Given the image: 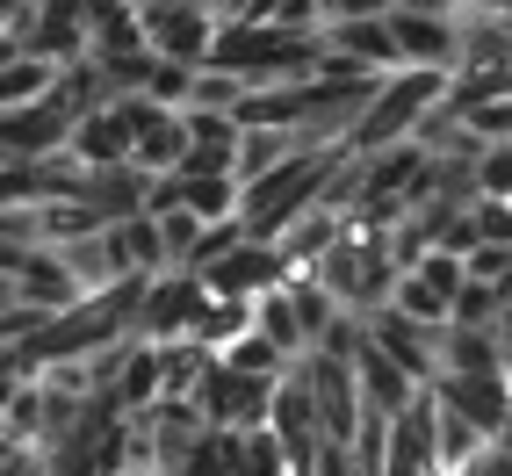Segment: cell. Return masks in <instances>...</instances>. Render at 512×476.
<instances>
[{
	"instance_id": "52a82bcc",
	"label": "cell",
	"mask_w": 512,
	"mask_h": 476,
	"mask_svg": "<svg viewBox=\"0 0 512 476\" xmlns=\"http://www.w3.org/2000/svg\"><path fill=\"white\" fill-rule=\"evenodd\" d=\"M433 404L462 412L484 440H505V376H433Z\"/></svg>"
},
{
	"instance_id": "8fae6325",
	"label": "cell",
	"mask_w": 512,
	"mask_h": 476,
	"mask_svg": "<svg viewBox=\"0 0 512 476\" xmlns=\"http://www.w3.org/2000/svg\"><path fill=\"white\" fill-rule=\"evenodd\" d=\"M51 80H58V65L51 58H8V65H0V116H8V109H29V101H37V94H51Z\"/></svg>"
},
{
	"instance_id": "3957f363",
	"label": "cell",
	"mask_w": 512,
	"mask_h": 476,
	"mask_svg": "<svg viewBox=\"0 0 512 476\" xmlns=\"http://www.w3.org/2000/svg\"><path fill=\"white\" fill-rule=\"evenodd\" d=\"M210 29L217 15L210 8H174V0H138V37L152 58H174V65H202L210 51Z\"/></svg>"
},
{
	"instance_id": "5bb4252c",
	"label": "cell",
	"mask_w": 512,
	"mask_h": 476,
	"mask_svg": "<svg viewBox=\"0 0 512 476\" xmlns=\"http://www.w3.org/2000/svg\"><path fill=\"white\" fill-rule=\"evenodd\" d=\"M217 361H224V368H238V376H267V383H275L282 368H289V354H282V347H267V339H260L253 325L238 332V339H231V347H224Z\"/></svg>"
},
{
	"instance_id": "ba28073f",
	"label": "cell",
	"mask_w": 512,
	"mask_h": 476,
	"mask_svg": "<svg viewBox=\"0 0 512 476\" xmlns=\"http://www.w3.org/2000/svg\"><path fill=\"white\" fill-rule=\"evenodd\" d=\"M181 152H188V130H181V116L152 101V109L138 116V130H130V166H138V174H174V166H181Z\"/></svg>"
},
{
	"instance_id": "6da1fadb",
	"label": "cell",
	"mask_w": 512,
	"mask_h": 476,
	"mask_svg": "<svg viewBox=\"0 0 512 476\" xmlns=\"http://www.w3.org/2000/svg\"><path fill=\"white\" fill-rule=\"evenodd\" d=\"M332 152L339 145H311V152H289L282 166H267L260 181H246L238 188V231L246 238H275L282 224H296L303 210L318 202V188H325V174H332Z\"/></svg>"
},
{
	"instance_id": "8992f818",
	"label": "cell",
	"mask_w": 512,
	"mask_h": 476,
	"mask_svg": "<svg viewBox=\"0 0 512 476\" xmlns=\"http://www.w3.org/2000/svg\"><path fill=\"white\" fill-rule=\"evenodd\" d=\"M390 44L397 65H419V73H448L455 65V15H419V8H390Z\"/></svg>"
},
{
	"instance_id": "9a60e30c",
	"label": "cell",
	"mask_w": 512,
	"mask_h": 476,
	"mask_svg": "<svg viewBox=\"0 0 512 476\" xmlns=\"http://www.w3.org/2000/svg\"><path fill=\"white\" fill-rule=\"evenodd\" d=\"M246 22H267V29H318V0H246Z\"/></svg>"
},
{
	"instance_id": "2e32d148",
	"label": "cell",
	"mask_w": 512,
	"mask_h": 476,
	"mask_svg": "<svg viewBox=\"0 0 512 476\" xmlns=\"http://www.w3.org/2000/svg\"><path fill=\"white\" fill-rule=\"evenodd\" d=\"M462 260V282H505V238H469V246L455 253Z\"/></svg>"
},
{
	"instance_id": "277c9868",
	"label": "cell",
	"mask_w": 512,
	"mask_h": 476,
	"mask_svg": "<svg viewBox=\"0 0 512 476\" xmlns=\"http://www.w3.org/2000/svg\"><path fill=\"white\" fill-rule=\"evenodd\" d=\"M282 275H289V260L267 246V238H238L231 253H217L210 267H195V282L210 296H260V289H275Z\"/></svg>"
},
{
	"instance_id": "e0dca14e",
	"label": "cell",
	"mask_w": 512,
	"mask_h": 476,
	"mask_svg": "<svg viewBox=\"0 0 512 476\" xmlns=\"http://www.w3.org/2000/svg\"><path fill=\"white\" fill-rule=\"evenodd\" d=\"M397 8H419V15H455L462 0H397Z\"/></svg>"
},
{
	"instance_id": "7c38bea8",
	"label": "cell",
	"mask_w": 512,
	"mask_h": 476,
	"mask_svg": "<svg viewBox=\"0 0 512 476\" xmlns=\"http://www.w3.org/2000/svg\"><path fill=\"white\" fill-rule=\"evenodd\" d=\"M253 332L267 339V347H282L289 361L303 354V332H296V318H289V296H282V282L253 296Z\"/></svg>"
},
{
	"instance_id": "ffe728a7",
	"label": "cell",
	"mask_w": 512,
	"mask_h": 476,
	"mask_svg": "<svg viewBox=\"0 0 512 476\" xmlns=\"http://www.w3.org/2000/svg\"><path fill=\"white\" fill-rule=\"evenodd\" d=\"M130 8H138V0H130Z\"/></svg>"
},
{
	"instance_id": "9c48e42d",
	"label": "cell",
	"mask_w": 512,
	"mask_h": 476,
	"mask_svg": "<svg viewBox=\"0 0 512 476\" xmlns=\"http://www.w3.org/2000/svg\"><path fill=\"white\" fill-rule=\"evenodd\" d=\"M289 152H311V145H296V130L246 123V130H238V145H231V181L246 188V181H260V174H267V166H282Z\"/></svg>"
},
{
	"instance_id": "7a4b0ae2",
	"label": "cell",
	"mask_w": 512,
	"mask_h": 476,
	"mask_svg": "<svg viewBox=\"0 0 512 476\" xmlns=\"http://www.w3.org/2000/svg\"><path fill=\"white\" fill-rule=\"evenodd\" d=\"M202 289L188 267H159V275L145 282V303H138V325H130V339H188V325H195V311H202Z\"/></svg>"
},
{
	"instance_id": "5b68a950",
	"label": "cell",
	"mask_w": 512,
	"mask_h": 476,
	"mask_svg": "<svg viewBox=\"0 0 512 476\" xmlns=\"http://www.w3.org/2000/svg\"><path fill=\"white\" fill-rule=\"evenodd\" d=\"M361 332H368V347L375 354H390L404 376H412L419 390L433 383V347H440V325H419V318H397L390 303H375V311L361 318Z\"/></svg>"
},
{
	"instance_id": "ac0fdd59",
	"label": "cell",
	"mask_w": 512,
	"mask_h": 476,
	"mask_svg": "<svg viewBox=\"0 0 512 476\" xmlns=\"http://www.w3.org/2000/svg\"><path fill=\"white\" fill-rule=\"evenodd\" d=\"M210 15H217V22H231V15H246V0H210Z\"/></svg>"
},
{
	"instance_id": "30bf717a",
	"label": "cell",
	"mask_w": 512,
	"mask_h": 476,
	"mask_svg": "<svg viewBox=\"0 0 512 476\" xmlns=\"http://www.w3.org/2000/svg\"><path fill=\"white\" fill-rule=\"evenodd\" d=\"M174 202H181L188 217L217 224V217L238 210V181H231V174H181V166H174Z\"/></svg>"
},
{
	"instance_id": "d6986e66",
	"label": "cell",
	"mask_w": 512,
	"mask_h": 476,
	"mask_svg": "<svg viewBox=\"0 0 512 476\" xmlns=\"http://www.w3.org/2000/svg\"><path fill=\"white\" fill-rule=\"evenodd\" d=\"M8 58H22V44L8 37V29H0V65H8Z\"/></svg>"
},
{
	"instance_id": "4fadbf2b",
	"label": "cell",
	"mask_w": 512,
	"mask_h": 476,
	"mask_svg": "<svg viewBox=\"0 0 512 476\" xmlns=\"http://www.w3.org/2000/svg\"><path fill=\"white\" fill-rule=\"evenodd\" d=\"M448 325H505V282H462L448 296Z\"/></svg>"
}]
</instances>
